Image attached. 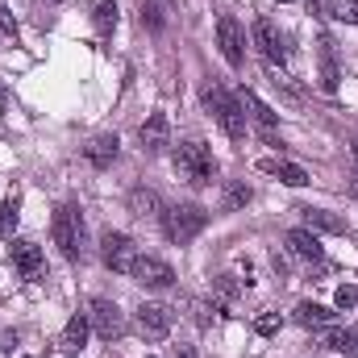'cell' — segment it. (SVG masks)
Returning <instances> with one entry per match:
<instances>
[{"label": "cell", "mask_w": 358, "mask_h": 358, "mask_svg": "<svg viewBox=\"0 0 358 358\" xmlns=\"http://www.w3.org/2000/svg\"><path fill=\"white\" fill-rule=\"evenodd\" d=\"M100 259H104V267L129 275V271H134V259H138L134 238H125V234H113V229H108V234L100 238Z\"/></svg>", "instance_id": "6"}, {"label": "cell", "mask_w": 358, "mask_h": 358, "mask_svg": "<svg viewBox=\"0 0 358 358\" xmlns=\"http://www.w3.org/2000/svg\"><path fill=\"white\" fill-rule=\"evenodd\" d=\"M117 150H121V142H117V134H100V138H92L88 146H84V159H88L92 167H113V159H117Z\"/></svg>", "instance_id": "13"}, {"label": "cell", "mask_w": 358, "mask_h": 358, "mask_svg": "<svg viewBox=\"0 0 358 358\" xmlns=\"http://www.w3.org/2000/svg\"><path fill=\"white\" fill-rule=\"evenodd\" d=\"M176 171L192 187H204L217 176V159H213V150L204 142H183V146H176Z\"/></svg>", "instance_id": "2"}, {"label": "cell", "mask_w": 358, "mask_h": 358, "mask_svg": "<svg viewBox=\"0 0 358 358\" xmlns=\"http://www.w3.org/2000/svg\"><path fill=\"white\" fill-rule=\"evenodd\" d=\"M142 25H150V29H159V25H163V17H159V4H142Z\"/></svg>", "instance_id": "29"}, {"label": "cell", "mask_w": 358, "mask_h": 358, "mask_svg": "<svg viewBox=\"0 0 358 358\" xmlns=\"http://www.w3.org/2000/svg\"><path fill=\"white\" fill-rule=\"evenodd\" d=\"M300 217H304V229H313V234H346V221L338 217V213H329V208H300Z\"/></svg>", "instance_id": "14"}, {"label": "cell", "mask_w": 358, "mask_h": 358, "mask_svg": "<svg viewBox=\"0 0 358 358\" xmlns=\"http://www.w3.org/2000/svg\"><path fill=\"white\" fill-rule=\"evenodd\" d=\"M217 46H221V55H225L229 67H242L246 63V34H242L238 17H229V13L217 17Z\"/></svg>", "instance_id": "5"}, {"label": "cell", "mask_w": 358, "mask_h": 358, "mask_svg": "<svg viewBox=\"0 0 358 358\" xmlns=\"http://www.w3.org/2000/svg\"><path fill=\"white\" fill-rule=\"evenodd\" d=\"M355 304H358V287H355V283H342V287L334 292V308H342V313H346V308H355Z\"/></svg>", "instance_id": "26"}, {"label": "cell", "mask_w": 358, "mask_h": 358, "mask_svg": "<svg viewBox=\"0 0 358 358\" xmlns=\"http://www.w3.org/2000/svg\"><path fill=\"white\" fill-rule=\"evenodd\" d=\"M204 225H208V213L200 204H171V208H163V234L176 246H187L196 234H204Z\"/></svg>", "instance_id": "3"}, {"label": "cell", "mask_w": 358, "mask_h": 358, "mask_svg": "<svg viewBox=\"0 0 358 358\" xmlns=\"http://www.w3.org/2000/svg\"><path fill=\"white\" fill-rule=\"evenodd\" d=\"M317 59H321V88L325 92H338V55H334V38L329 34H321V42H317Z\"/></svg>", "instance_id": "16"}, {"label": "cell", "mask_w": 358, "mask_h": 358, "mask_svg": "<svg viewBox=\"0 0 358 358\" xmlns=\"http://www.w3.org/2000/svg\"><path fill=\"white\" fill-rule=\"evenodd\" d=\"M287 246H292L296 259H304V263H321V242H317L313 229H292V234H287Z\"/></svg>", "instance_id": "18"}, {"label": "cell", "mask_w": 358, "mask_h": 358, "mask_svg": "<svg viewBox=\"0 0 358 358\" xmlns=\"http://www.w3.org/2000/svg\"><path fill=\"white\" fill-rule=\"evenodd\" d=\"M242 287H246V283H242L238 275H221V279H217V300H221V304H234V300L242 296Z\"/></svg>", "instance_id": "23"}, {"label": "cell", "mask_w": 358, "mask_h": 358, "mask_svg": "<svg viewBox=\"0 0 358 358\" xmlns=\"http://www.w3.org/2000/svg\"><path fill=\"white\" fill-rule=\"evenodd\" d=\"M50 234H55V246L63 250V259H80L84 255V217L76 204H59L55 217H50Z\"/></svg>", "instance_id": "1"}, {"label": "cell", "mask_w": 358, "mask_h": 358, "mask_svg": "<svg viewBox=\"0 0 358 358\" xmlns=\"http://www.w3.org/2000/svg\"><path fill=\"white\" fill-rule=\"evenodd\" d=\"M0 108H8V88H4V80H0Z\"/></svg>", "instance_id": "35"}, {"label": "cell", "mask_w": 358, "mask_h": 358, "mask_svg": "<svg viewBox=\"0 0 358 358\" xmlns=\"http://www.w3.org/2000/svg\"><path fill=\"white\" fill-rule=\"evenodd\" d=\"M325 346L342 350L346 358H358V329H334V334H325Z\"/></svg>", "instance_id": "22"}, {"label": "cell", "mask_w": 358, "mask_h": 358, "mask_svg": "<svg viewBox=\"0 0 358 358\" xmlns=\"http://www.w3.org/2000/svg\"><path fill=\"white\" fill-rule=\"evenodd\" d=\"M204 104H208V113L217 117V125H221L234 142L246 138V113H242V104L221 88V84H208V88H204Z\"/></svg>", "instance_id": "4"}, {"label": "cell", "mask_w": 358, "mask_h": 358, "mask_svg": "<svg viewBox=\"0 0 358 358\" xmlns=\"http://www.w3.org/2000/svg\"><path fill=\"white\" fill-rule=\"evenodd\" d=\"M350 150H355V159H358V138H355V142H350Z\"/></svg>", "instance_id": "37"}, {"label": "cell", "mask_w": 358, "mask_h": 358, "mask_svg": "<svg viewBox=\"0 0 358 358\" xmlns=\"http://www.w3.org/2000/svg\"><path fill=\"white\" fill-rule=\"evenodd\" d=\"M92 329H96V338H104V342H113V338H121L125 334V313L113 304V300H92Z\"/></svg>", "instance_id": "7"}, {"label": "cell", "mask_w": 358, "mask_h": 358, "mask_svg": "<svg viewBox=\"0 0 358 358\" xmlns=\"http://www.w3.org/2000/svg\"><path fill=\"white\" fill-rule=\"evenodd\" d=\"M292 317H296V325H304V329H321V325L334 321V313H329L325 304H313V300H300Z\"/></svg>", "instance_id": "20"}, {"label": "cell", "mask_w": 358, "mask_h": 358, "mask_svg": "<svg viewBox=\"0 0 358 358\" xmlns=\"http://www.w3.org/2000/svg\"><path fill=\"white\" fill-rule=\"evenodd\" d=\"M46 4H59V0H46Z\"/></svg>", "instance_id": "39"}, {"label": "cell", "mask_w": 358, "mask_h": 358, "mask_svg": "<svg viewBox=\"0 0 358 358\" xmlns=\"http://www.w3.org/2000/svg\"><path fill=\"white\" fill-rule=\"evenodd\" d=\"M88 329H92V317H88V313H76V317L67 321V329H63V342H59V346H63V350H71V355H76V350H84Z\"/></svg>", "instance_id": "19"}, {"label": "cell", "mask_w": 358, "mask_h": 358, "mask_svg": "<svg viewBox=\"0 0 358 358\" xmlns=\"http://www.w3.org/2000/svg\"><path fill=\"white\" fill-rule=\"evenodd\" d=\"M279 4H292V0H279Z\"/></svg>", "instance_id": "38"}, {"label": "cell", "mask_w": 358, "mask_h": 358, "mask_svg": "<svg viewBox=\"0 0 358 358\" xmlns=\"http://www.w3.org/2000/svg\"><path fill=\"white\" fill-rule=\"evenodd\" d=\"M0 34H4V38H13V34H17V21H13V13H8V8H0Z\"/></svg>", "instance_id": "30"}, {"label": "cell", "mask_w": 358, "mask_h": 358, "mask_svg": "<svg viewBox=\"0 0 358 358\" xmlns=\"http://www.w3.org/2000/svg\"><path fill=\"white\" fill-rule=\"evenodd\" d=\"M259 171L275 176L279 183H287V187H304V183H308V171H304V167L283 163V159H263V163H259Z\"/></svg>", "instance_id": "17"}, {"label": "cell", "mask_w": 358, "mask_h": 358, "mask_svg": "<svg viewBox=\"0 0 358 358\" xmlns=\"http://www.w3.org/2000/svg\"><path fill=\"white\" fill-rule=\"evenodd\" d=\"M225 204H229V208L250 204V187H246V183H234V187H229V196H225Z\"/></svg>", "instance_id": "28"}, {"label": "cell", "mask_w": 358, "mask_h": 358, "mask_svg": "<svg viewBox=\"0 0 358 358\" xmlns=\"http://www.w3.org/2000/svg\"><path fill=\"white\" fill-rule=\"evenodd\" d=\"M350 196H355V200H358V179H355V183H350Z\"/></svg>", "instance_id": "36"}, {"label": "cell", "mask_w": 358, "mask_h": 358, "mask_svg": "<svg viewBox=\"0 0 358 358\" xmlns=\"http://www.w3.org/2000/svg\"><path fill=\"white\" fill-rule=\"evenodd\" d=\"M13 350H17V334H8V338L0 342V358H8V355H13Z\"/></svg>", "instance_id": "32"}, {"label": "cell", "mask_w": 358, "mask_h": 358, "mask_svg": "<svg viewBox=\"0 0 358 358\" xmlns=\"http://www.w3.org/2000/svg\"><path fill=\"white\" fill-rule=\"evenodd\" d=\"M8 255H13V267L21 271L25 279H38V275H42V250H38L34 242H13Z\"/></svg>", "instance_id": "15"}, {"label": "cell", "mask_w": 358, "mask_h": 358, "mask_svg": "<svg viewBox=\"0 0 358 358\" xmlns=\"http://www.w3.org/2000/svg\"><path fill=\"white\" fill-rule=\"evenodd\" d=\"M171 358H200V350H196V346H183V342H179L176 355H171Z\"/></svg>", "instance_id": "33"}, {"label": "cell", "mask_w": 358, "mask_h": 358, "mask_svg": "<svg viewBox=\"0 0 358 358\" xmlns=\"http://www.w3.org/2000/svg\"><path fill=\"white\" fill-rule=\"evenodd\" d=\"M255 42H259V50H263V59H267L271 67H283V63H287L283 34L275 29V21H271V17H255Z\"/></svg>", "instance_id": "9"}, {"label": "cell", "mask_w": 358, "mask_h": 358, "mask_svg": "<svg viewBox=\"0 0 358 358\" xmlns=\"http://www.w3.org/2000/svg\"><path fill=\"white\" fill-rule=\"evenodd\" d=\"M17 217H21V213H17V196H8V204L0 208V238H8V234L17 229Z\"/></svg>", "instance_id": "25"}, {"label": "cell", "mask_w": 358, "mask_h": 358, "mask_svg": "<svg viewBox=\"0 0 358 358\" xmlns=\"http://www.w3.org/2000/svg\"><path fill=\"white\" fill-rule=\"evenodd\" d=\"M92 21L100 34H113L117 29V0H92Z\"/></svg>", "instance_id": "21"}, {"label": "cell", "mask_w": 358, "mask_h": 358, "mask_svg": "<svg viewBox=\"0 0 358 358\" xmlns=\"http://www.w3.org/2000/svg\"><path fill=\"white\" fill-rule=\"evenodd\" d=\"M238 104H242V113H246V117H250V121H255V125L263 129V138H267V142H275V125H279L275 108H267V104H263V100H259V96H255L250 88H242Z\"/></svg>", "instance_id": "12"}, {"label": "cell", "mask_w": 358, "mask_h": 358, "mask_svg": "<svg viewBox=\"0 0 358 358\" xmlns=\"http://www.w3.org/2000/svg\"><path fill=\"white\" fill-rule=\"evenodd\" d=\"M129 275H134L142 287H155V292H163V287H171V283H176V271L167 267L163 259H155V255H138Z\"/></svg>", "instance_id": "8"}, {"label": "cell", "mask_w": 358, "mask_h": 358, "mask_svg": "<svg viewBox=\"0 0 358 358\" xmlns=\"http://www.w3.org/2000/svg\"><path fill=\"white\" fill-rule=\"evenodd\" d=\"M334 8H338V13H334L338 21H346V25H358V0H338Z\"/></svg>", "instance_id": "27"}, {"label": "cell", "mask_w": 358, "mask_h": 358, "mask_svg": "<svg viewBox=\"0 0 358 358\" xmlns=\"http://www.w3.org/2000/svg\"><path fill=\"white\" fill-rule=\"evenodd\" d=\"M134 208H155V196H150V192H146V196L134 192Z\"/></svg>", "instance_id": "31"}, {"label": "cell", "mask_w": 358, "mask_h": 358, "mask_svg": "<svg viewBox=\"0 0 358 358\" xmlns=\"http://www.w3.org/2000/svg\"><path fill=\"white\" fill-rule=\"evenodd\" d=\"M138 329H142V338L163 342L171 334V308L167 304H142L138 308Z\"/></svg>", "instance_id": "10"}, {"label": "cell", "mask_w": 358, "mask_h": 358, "mask_svg": "<svg viewBox=\"0 0 358 358\" xmlns=\"http://www.w3.org/2000/svg\"><path fill=\"white\" fill-rule=\"evenodd\" d=\"M138 138H142V150H146V155H163V150L171 146V125H167V117H163V113H150V117L142 121Z\"/></svg>", "instance_id": "11"}, {"label": "cell", "mask_w": 358, "mask_h": 358, "mask_svg": "<svg viewBox=\"0 0 358 358\" xmlns=\"http://www.w3.org/2000/svg\"><path fill=\"white\" fill-rule=\"evenodd\" d=\"M279 329H283V317H279V313H259V317H255V334H259V338H275V334H279Z\"/></svg>", "instance_id": "24"}, {"label": "cell", "mask_w": 358, "mask_h": 358, "mask_svg": "<svg viewBox=\"0 0 358 358\" xmlns=\"http://www.w3.org/2000/svg\"><path fill=\"white\" fill-rule=\"evenodd\" d=\"M196 325H208V304H196Z\"/></svg>", "instance_id": "34"}]
</instances>
